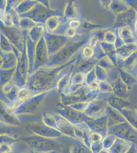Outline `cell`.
<instances>
[{"label": "cell", "mask_w": 137, "mask_h": 153, "mask_svg": "<svg viewBox=\"0 0 137 153\" xmlns=\"http://www.w3.org/2000/svg\"><path fill=\"white\" fill-rule=\"evenodd\" d=\"M73 153H93L90 148L87 146L83 142L75 145L73 148Z\"/></svg>", "instance_id": "cell-24"}, {"label": "cell", "mask_w": 137, "mask_h": 153, "mask_svg": "<svg viewBox=\"0 0 137 153\" xmlns=\"http://www.w3.org/2000/svg\"><path fill=\"white\" fill-rule=\"evenodd\" d=\"M126 153H137V148H136L135 145L132 143L130 149L126 152Z\"/></svg>", "instance_id": "cell-35"}, {"label": "cell", "mask_w": 137, "mask_h": 153, "mask_svg": "<svg viewBox=\"0 0 137 153\" xmlns=\"http://www.w3.org/2000/svg\"><path fill=\"white\" fill-rule=\"evenodd\" d=\"M116 138V137L113 134H108L106 137H104L103 139V149L109 150V148L112 146V145L114 143Z\"/></svg>", "instance_id": "cell-25"}, {"label": "cell", "mask_w": 137, "mask_h": 153, "mask_svg": "<svg viewBox=\"0 0 137 153\" xmlns=\"http://www.w3.org/2000/svg\"><path fill=\"white\" fill-rule=\"evenodd\" d=\"M137 66V50L126 59L122 61H118V67H120L123 70L129 71L130 73Z\"/></svg>", "instance_id": "cell-11"}, {"label": "cell", "mask_w": 137, "mask_h": 153, "mask_svg": "<svg viewBox=\"0 0 137 153\" xmlns=\"http://www.w3.org/2000/svg\"><path fill=\"white\" fill-rule=\"evenodd\" d=\"M104 100L109 106L119 111L124 108H130L131 105L129 100L123 99L113 94L107 96Z\"/></svg>", "instance_id": "cell-8"}, {"label": "cell", "mask_w": 137, "mask_h": 153, "mask_svg": "<svg viewBox=\"0 0 137 153\" xmlns=\"http://www.w3.org/2000/svg\"><path fill=\"white\" fill-rule=\"evenodd\" d=\"M75 125V136L79 138L87 146L90 148L91 144L92 143L91 135L92 132L89 126L85 123Z\"/></svg>", "instance_id": "cell-5"}, {"label": "cell", "mask_w": 137, "mask_h": 153, "mask_svg": "<svg viewBox=\"0 0 137 153\" xmlns=\"http://www.w3.org/2000/svg\"><path fill=\"white\" fill-rule=\"evenodd\" d=\"M108 134H113L116 137L130 142L137 148V130L127 122L108 128Z\"/></svg>", "instance_id": "cell-1"}, {"label": "cell", "mask_w": 137, "mask_h": 153, "mask_svg": "<svg viewBox=\"0 0 137 153\" xmlns=\"http://www.w3.org/2000/svg\"><path fill=\"white\" fill-rule=\"evenodd\" d=\"M82 57L83 59H93L95 57V52L94 49L90 47L88 45L83 48L82 52Z\"/></svg>", "instance_id": "cell-22"}, {"label": "cell", "mask_w": 137, "mask_h": 153, "mask_svg": "<svg viewBox=\"0 0 137 153\" xmlns=\"http://www.w3.org/2000/svg\"><path fill=\"white\" fill-rule=\"evenodd\" d=\"M103 149V141L91 143L90 149L93 153H100Z\"/></svg>", "instance_id": "cell-28"}, {"label": "cell", "mask_w": 137, "mask_h": 153, "mask_svg": "<svg viewBox=\"0 0 137 153\" xmlns=\"http://www.w3.org/2000/svg\"><path fill=\"white\" fill-rule=\"evenodd\" d=\"M135 109H136V111H137V106H136V107Z\"/></svg>", "instance_id": "cell-38"}, {"label": "cell", "mask_w": 137, "mask_h": 153, "mask_svg": "<svg viewBox=\"0 0 137 153\" xmlns=\"http://www.w3.org/2000/svg\"><path fill=\"white\" fill-rule=\"evenodd\" d=\"M89 104V103L88 102H79L73 105L72 107L74 109L78 111L84 112Z\"/></svg>", "instance_id": "cell-29"}, {"label": "cell", "mask_w": 137, "mask_h": 153, "mask_svg": "<svg viewBox=\"0 0 137 153\" xmlns=\"http://www.w3.org/2000/svg\"><path fill=\"white\" fill-rule=\"evenodd\" d=\"M108 106L104 99L97 98L89 103L84 113L91 118H99L106 115Z\"/></svg>", "instance_id": "cell-3"}, {"label": "cell", "mask_w": 137, "mask_h": 153, "mask_svg": "<svg viewBox=\"0 0 137 153\" xmlns=\"http://www.w3.org/2000/svg\"><path fill=\"white\" fill-rule=\"evenodd\" d=\"M137 50V43L124 45L117 49L118 61H122L126 59Z\"/></svg>", "instance_id": "cell-14"}, {"label": "cell", "mask_w": 137, "mask_h": 153, "mask_svg": "<svg viewBox=\"0 0 137 153\" xmlns=\"http://www.w3.org/2000/svg\"><path fill=\"white\" fill-rule=\"evenodd\" d=\"M117 70L122 81L125 84L128 88L129 91H130L134 86L137 83V79L135 78L134 75L132 73L123 70L120 67H118Z\"/></svg>", "instance_id": "cell-12"}, {"label": "cell", "mask_w": 137, "mask_h": 153, "mask_svg": "<svg viewBox=\"0 0 137 153\" xmlns=\"http://www.w3.org/2000/svg\"><path fill=\"white\" fill-rule=\"evenodd\" d=\"M104 28V27L101 25L97 24L96 23L92 22L86 19L81 21L80 27L77 29L78 34L80 33H90L96 30Z\"/></svg>", "instance_id": "cell-15"}, {"label": "cell", "mask_w": 137, "mask_h": 153, "mask_svg": "<svg viewBox=\"0 0 137 153\" xmlns=\"http://www.w3.org/2000/svg\"><path fill=\"white\" fill-rule=\"evenodd\" d=\"M116 39V32L114 30L109 29L104 33V42L106 43L115 45Z\"/></svg>", "instance_id": "cell-21"}, {"label": "cell", "mask_w": 137, "mask_h": 153, "mask_svg": "<svg viewBox=\"0 0 137 153\" xmlns=\"http://www.w3.org/2000/svg\"><path fill=\"white\" fill-rule=\"evenodd\" d=\"M134 34L135 35L136 38L137 39V13H136V20L134 25Z\"/></svg>", "instance_id": "cell-36"}, {"label": "cell", "mask_w": 137, "mask_h": 153, "mask_svg": "<svg viewBox=\"0 0 137 153\" xmlns=\"http://www.w3.org/2000/svg\"><path fill=\"white\" fill-rule=\"evenodd\" d=\"M106 116L108 119V128L118 124L127 122L120 112L108 105L106 110Z\"/></svg>", "instance_id": "cell-6"}, {"label": "cell", "mask_w": 137, "mask_h": 153, "mask_svg": "<svg viewBox=\"0 0 137 153\" xmlns=\"http://www.w3.org/2000/svg\"><path fill=\"white\" fill-rule=\"evenodd\" d=\"M97 65L108 71L109 74L114 71L115 68H117L114 63L106 56L98 60Z\"/></svg>", "instance_id": "cell-19"}, {"label": "cell", "mask_w": 137, "mask_h": 153, "mask_svg": "<svg viewBox=\"0 0 137 153\" xmlns=\"http://www.w3.org/2000/svg\"><path fill=\"white\" fill-rule=\"evenodd\" d=\"M113 87V94L118 97L129 100V92H130L125 84L122 81L119 75L111 84Z\"/></svg>", "instance_id": "cell-7"}, {"label": "cell", "mask_w": 137, "mask_h": 153, "mask_svg": "<svg viewBox=\"0 0 137 153\" xmlns=\"http://www.w3.org/2000/svg\"><path fill=\"white\" fill-rule=\"evenodd\" d=\"M136 16V12L132 8L125 12L115 16L116 17L113 24V29L116 30L124 27H130L132 28L134 31Z\"/></svg>", "instance_id": "cell-2"}, {"label": "cell", "mask_w": 137, "mask_h": 153, "mask_svg": "<svg viewBox=\"0 0 137 153\" xmlns=\"http://www.w3.org/2000/svg\"><path fill=\"white\" fill-rule=\"evenodd\" d=\"M114 30L116 32L118 36L121 39L125 45L137 43V38H136L134 30L132 28L124 27Z\"/></svg>", "instance_id": "cell-9"}, {"label": "cell", "mask_w": 137, "mask_h": 153, "mask_svg": "<svg viewBox=\"0 0 137 153\" xmlns=\"http://www.w3.org/2000/svg\"></svg>", "instance_id": "cell-39"}, {"label": "cell", "mask_w": 137, "mask_h": 153, "mask_svg": "<svg viewBox=\"0 0 137 153\" xmlns=\"http://www.w3.org/2000/svg\"><path fill=\"white\" fill-rule=\"evenodd\" d=\"M127 123L137 130V112L135 109L124 108L119 111Z\"/></svg>", "instance_id": "cell-17"}, {"label": "cell", "mask_w": 137, "mask_h": 153, "mask_svg": "<svg viewBox=\"0 0 137 153\" xmlns=\"http://www.w3.org/2000/svg\"><path fill=\"white\" fill-rule=\"evenodd\" d=\"M112 0H100L99 1V3L102 7H103L105 9L109 10V6L111 4Z\"/></svg>", "instance_id": "cell-34"}, {"label": "cell", "mask_w": 137, "mask_h": 153, "mask_svg": "<svg viewBox=\"0 0 137 153\" xmlns=\"http://www.w3.org/2000/svg\"><path fill=\"white\" fill-rule=\"evenodd\" d=\"M132 143L125 140L117 137L112 146L109 148V153H126Z\"/></svg>", "instance_id": "cell-13"}, {"label": "cell", "mask_w": 137, "mask_h": 153, "mask_svg": "<svg viewBox=\"0 0 137 153\" xmlns=\"http://www.w3.org/2000/svg\"><path fill=\"white\" fill-rule=\"evenodd\" d=\"M85 75L78 72L74 76L72 80V84L82 85L85 84Z\"/></svg>", "instance_id": "cell-26"}, {"label": "cell", "mask_w": 137, "mask_h": 153, "mask_svg": "<svg viewBox=\"0 0 137 153\" xmlns=\"http://www.w3.org/2000/svg\"><path fill=\"white\" fill-rule=\"evenodd\" d=\"M125 2L137 13V0H126Z\"/></svg>", "instance_id": "cell-33"}, {"label": "cell", "mask_w": 137, "mask_h": 153, "mask_svg": "<svg viewBox=\"0 0 137 153\" xmlns=\"http://www.w3.org/2000/svg\"><path fill=\"white\" fill-rule=\"evenodd\" d=\"M81 20L80 19H72L69 23V27L75 29H77L80 27Z\"/></svg>", "instance_id": "cell-31"}, {"label": "cell", "mask_w": 137, "mask_h": 153, "mask_svg": "<svg viewBox=\"0 0 137 153\" xmlns=\"http://www.w3.org/2000/svg\"><path fill=\"white\" fill-rule=\"evenodd\" d=\"M81 58L82 59V60L78 66V72L84 74L85 75L94 69V68L97 65V63L99 60L95 58L89 60L83 59L82 57Z\"/></svg>", "instance_id": "cell-18"}, {"label": "cell", "mask_w": 137, "mask_h": 153, "mask_svg": "<svg viewBox=\"0 0 137 153\" xmlns=\"http://www.w3.org/2000/svg\"><path fill=\"white\" fill-rule=\"evenodd\" d=\"M95 73L97 79L100 82L101 81H107L109 78V73L106 71L103 68L97 65L94 68Z\"/></svg>", "instance_id": "cell-20"}, {"label": "cell", "mask_w": 137, "mask_h": 153, "mask_svg": "<svg viewBox=\"0 0 137 153\" xmlns=\"http://www.w3.org/2000/svg\"><path fill=\"white\" fill-rule=\"evenodd\" d=\"M68 10H69L67 12L68 17L69 16V18L72 19H78L79 14L78 13V9L74 5H73V4H70L68 7Z\"/></svg>", "instance_id": "cell-27"}, {"label": "cell", "mask_w": 137, "mask_h": 153, "mask_svg": "<svg viewBox=\"0 0 137 153\" xmlns=\"http://www.w3.org/2000/svg\"><path fill=\"white\" fill-rule=\"evenodd\" d=\"M99 45L106 56L114 63L117 68H118V56L117 54V49L114 45L108 44L103 42L99 43Z\"/></svg>", "instance_id": "cell-10"}, {"label": "cell", "mask_w": 137, "mask_h": 153, "mask_svg": "<svg viewBox=\"0 0 137 153\" xmlns=\"http://www.w3.org/2000/svg\"><path fill=\"white\" fill-rule=\"evenodd\" d=\"M100 153H109V150L103 149V150H101V151L100 152Z\"/></svg>", "instance_id": "cell-37"}, {"label": "cell", "mask_w": 137, "mask_h": 153, "mask_svg": "<svg viewBox=\"0 0 137 153\" xmlns=\"http://www.w3.org/2000/svg\"><path fill=\"white\" fill-rule=\"evenodd\" d=\"M92 133L99 134L104 138L108 135V119L104 115L99 118H93L85 123Z\"/></svg>", "instance_id": "cell-4"}, {"label": "cell", "mask_w": 137, "mask_h": 153, "mask_svg": "<svg viewBox=\"0 0 137 153\" xmlns=\"http://www.w3.org/2000/svg\"><path fill=\"white\" fill-rule=\"evenodd\" d=\"M99 92L104 94H113V87L111 84L108 81H101L99 84Z\"/></svg>", "instance_id": "cell-23"}, {"label": "cell", "mask_w": 137, "mask_h": 153, "mask_svg": "<svg viewBox=\"0 0 137 153\" xmlns=\"http://www.w3.org/2000/svg\"><path fill=\"white\" fill-rule=\"evenodd\" d=\"M130 8V6L125 1L112 0L108 10L116 16L127 11Z\"/></svg>", "instance_id": "cell-16"}, {"label": "cell", "mask_w": 137, "mask_h": 153, "mask_svg": "<svg viewBox=\"0 0 137 153\" xmlns=\"http://www.w3.org/2000/svg\"><path fill=\"white\" fill-rule=\"evenodd\" d=\"M64 34L66 36H67L68 37H72L75 36L78 34L77 32V29H75L74 28H72L71 27H69L68 28L66 29L65 30V32Z\"/></svg>", "instance_id": "cell-30"}, {"label": "cell", "mask_w": 137, "mask_h": 153, "mask_svg": "<svg viewBox=\"0 0 137 153\" xmlns=\"http://www.w3.org/2000/svg\"><path fill=\"white\" fill-rule=\"evenodd\" d=\"M103 136L98 133H92L91 135V140L92 143L94 142H98V141H103Z\"/></svg>", "instance_id": "cell-32"}]
</instances>
